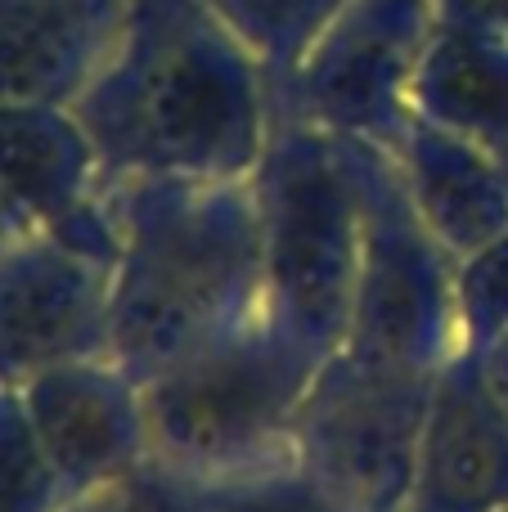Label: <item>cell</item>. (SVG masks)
Listing matches in <instances>:
<instances>
[{
	"mask_svg": "<svg viewBox=\"0 0 508 512\" xmlns=\"http://www.w3.org/2000/svg\"><path fill=\"white\" fill-rule=\"evenodd\" d=\"M266 315L261 212L225 194H167L131 221L108 279V360L153 382Z\"/></svg>",
	"mask_w": 508,
	"mask_h": 512,
	"instance_id": "1",
	"label": "cell"
},
{
	"mask_svg": "<svg viewBox=\"0 0 508 512\" xmlns=\"http://www.w3.org/2000/svg\"><path fill=\"white\" fill-rule=\"evenodd\" d=\"M324 364L266 315L252 319L140 387L149 450L194 481L297 454V418Z\"/></svg>",
	"mask_w": 508,
	"mask_h": 512,
	"instance_id": "2",
	"label": "cell"
},
{
	"mask_svg": "<svg viewBox=\"0 0 508 512\" xmlns=\"http://www.w3.org/2000/svg\"><path fill=\"white\" fill-rule=\"evenodd\" d=\"M266 319L315 355H342L365 252V212L324 158H288L261 203Z\"/></svg>",
	"mask_w": 508,
	"mask_h": 512,
	"instance_id": "3",
	"label": "cell"
},
{
	"mask_svg": "<svg viewBox=\"0 0 508 512\" xmlns=\"http://www.w3.org/2000/svg\"><path fill=\"white\" fill-rule=\"evenodd\" d=\"M428 400L423 373L333 355L297 418L293 450L356 512H405Z\"/></svg>",
	"mask_w": 508,
	"mask_h": 512,
	"instance_id": "4",
	"label": "cell"
},
{
	"mask_svg": "<svg viewBox=\"0 0 508 512\" xmlns=\"http://www.w3.org/2000/svg\"><path fill=\"white\" fill-rule=\"evenodd\" d=\"M113 265L72 243H32L0 256V387L108 351Z\"/></svg>",
	"mask_w": 508,
	"mask_h": 512,
	"instance_id": "5",
	"label": "cell"
},
{
	"mask_svg": "<svg viewBox=\"0 0 508 512\" xmlns=\"http://www.w3.org/2000/svg\"><path fill=\"white\" fill-rule=\"evenodd\" d=\"M23 405L59 472L68 504L122 481L149 450L140 382L122 373L108 355L59 364L23 382Z\"/></svg>",
	"mask_w": 508,
	"mask_h": 512,
	"instance_id": "6",
	"label": "cell"
},
{
	"mask_svg": "<svg viewBox=\"0 0 508 512\" xmlns=\"http://www.w3.org/2000/svg\"><path fill=\"white\" fill-rule=\"evenodd\" d=\"M126 149L185 176H221L248 149V104L239 81L198 50H167L144 77Z\"/></svg>",
	"mask_w": 508,
	"mask_h": 512,
	"instance_id": "7",
	"label": "cell"
},
{
	"mask_svg": "<svg viewBox=\"0 0 508 512\" xmlns=\"http://www.w3.org/2000/svg\"><path fill=\"white\" fill-rule=\"evenodd\" d=\"M508 504V414L486 378L450 369L432 382L419 472L405 512H500Z\"/></svg>",
	"mask_w": 508,
	"mask_h": 512,
	"instance_id": "8",
	"label": "cell"
},
{
	"mask_svg": "<svg viewBox=\"0 0 508 512\" xmlns=\"http://www.w3.org/2000/svg\"><path fill=\"white\" fill-rule=\"evenodd\" d=\"M437 310L441 297L437 279H432V261L423 243L414 239V230L392 216L365 212L356 310H351V333L342 355L374 364V369L423 373Z\"/></svg>",
	"mask_w": 508,
	"mask_h": 512,
	"instance_id": "9",
	"label": "cell"
},
{
	"mask_svg": "<svg viewBox=\"0 0 508 512\" xmlns=\"http://www.w3.org/2000/svg\"><path fill=\"white\" fill-rule=\"evenodd\" d=\"M81 185V153L36 117H0V203L59 216Z\"/></svg>",
	"mask_w": 508,
	"mask_h": 512,
	"instance_id": "10",
	"label": "cell"
},
{
	"mask_svg": "<svg viewBox=\"0 0 508 512\" xmlns=\"http://www.w3.org/2000/svg\"><path fill=\"white\" fill-rule=\"evenodd\" d=\"M185 512H356L320 472H311L297 454H284L261 468H243L230 477L198 481V499Z\"/></svg>",
	"mask_w": 508,
	"mask_h": 512,
	"instance_id": "11",
	"label": "cell"
},
{
	"mask_svg": "<svg viewBox=\"0 0 508 512\" xmlns=\"http://www.w3.org/2000/svg\"><path fill=\"white\" fill-rule=\"evenodd\" d=\"M68 490L45 454L18 387H0V512H63Z\"/></svg>",
	"mask_w": 508,
	"mask_h": 512,
	"instance_id": "12",
	"label": "cell"
},
{
	"mask_svg": "<svg viewBox=\"0 0 508 512\" xmlns=\"http://www.w3.org/2000/svg\"><path fill=\"white\" fill-rule=\"evenodd\" d=\"M63 512H162V508H158V499H149L144 490H135L131 477H122V481H113V486L95 490V495L72 499Z\"/></svg>",
	"mask_w": 508,
	"mask_h": 512,
	"instance_id": "13",
	"label": "cell"
}]
</instances>
